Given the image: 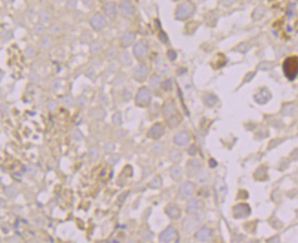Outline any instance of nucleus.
Wrapping results in <instances>:
<instances>
[{
	"instance_id": "1",
	"label": "nucleus",
	"mask_w": 298,
	"mask_h": 243,
	"mask_svg": "<svg viewBox=\"0 0 298 243\" xmlns=\"http://www.w3.org/2000/svg\"><path fill=\"white\" fill-rule=\"evenodd\" d=\"M284 74L288 79L294 80L298 73V59L295 57L287 58L283 62Z\"/></svg>"
},
{
	"instance_id": "2",
	"label": "nucleus",
	"mask_w": 298,
	"mask_h": 243,
	"mask_svg": "<svg viewBox=\"0 0 298 243\" xmlns=\"http://www.w3.org/2000/svg\"><path fill=\"white\" fill-rule=\"evenodd\" d=\"M194 10L195 8L191 2H185L178 7L176 10V18L181 20L187 19L193 15Z\"/></svg>"
},
{
	"instance_id": "3",
	"label": "nucleus",
	"mask_w": 298,
	"mask_h": 243,
	"mask_svg": "<svg viewBox=\"0 0 298 243\" xmlns=\"http://www.w3.org/2000/svg\"><path fill=\"white\" fill-rule=\"evenodd\" d=\"M120 9L122 16L126 18H131L134 16L135 8L130 0H122L120 4Z\"/></svg>"
},
{
	"instance_id": "4",
	"label": "nucleus",
	"mask_w": 298,
	"mask_h": 243,
	"mask_svg": "<svg viewBox=\"0 0 298 243\" xmlns=\"http://www.w3.org/2000/svg\"><path fill=\"white\" fill-rule=\"evenodd\" d=\"M151 92L147 88H141L136 95V102L140 105H147L151 101Z\"/></svg>"
},
{
	"instance_id": "5",
	"label": "nucleus",
	"mask_w": 298,
	"mask_h": 243,
	"mask_svg": "<svg viewBox=\"0 0 298 243\" xmlns=\"http://www.w3.org/2000/svg\"><path fill=\"white\" fill-rule=\"evenodd\" d=\"M90 25L95 30L99 31L107 26V20L102 15L95 14L90 19Z\"/></svg>"
},
{
	"instance_id": "6",
	"label": "nucleus",
	"mask_w": 298,
	"mask_h": 243,
	"mask_svg": "<svg viewBox=\"0 0 298 243\" xmlns=\"http://www.w3.org/2000/svg\"><path fill=\"white\" fill-rule=\"evenodd\" d=\"M194 193V186L191 182H186L182 184L180 189H179V195L181 198H189L193 195Z\"/></svg>"
},
{
	"instance_id": "7",
	"label": "nucleus",
	"mask_w": 298,
	"mask_h": 243,
	"mask_svg": "<svg viewBox=\"0 0 298 243\" xmlns=\"http://www.w3.org/2000/svg\"><path fill=\"white\" fill-rule=\"evenodd\" d=\"M176 238V230L173 227H168L160 233L159 239L162 242H171Z\"/></svg>"
},
{
	"instance_id": "8",
	"label": "nucleus",
	"mask_w": 298,
	"mask_h": 243,
	"mask_svg": "<svg viewBox=\"0 0 298 243\" xmlns=\"http://www.w3.org/2000/svg\"><path fill=\"white\" fill-rule=\"evenodd\" d=\"M133 52L134 55L137 58H140V59H142V58H145L148 53H149V48L146 43L144 42H138L133 48Z\"/></svg>"
},
{
	"instance_id": "9",
	"label": "nucleus",
	"mask_w": 298,
	"mask_h": 243,
	"mask_svg": "<svg viewBox=\"0 0 298 243\" xmlns=\"http://www.w3.org/2000/svg\"><path fill=\"white\" fill-rule=\"evenodd\" d=\"M190 139H191V137H190L189 133L186 132V131H182V132L178 133L174 136L173 141L179 146H184V145H186V144H189Z\"/></svg>"
},
{
	"instance_id": "10",
	"label": "nucleus",
	"mask_w": 298,
	"mask_h": 243,
	"mask_svg": "<svg viewBox=\"0 0 298 243\" xmlns=\"http://www.w3.org/2000/svg\"><path fill=\"white\" fill-rule=\"evenodd\" d=\"M149 73V69L146 65H140L138 66L134 71V78L138 82H143L144 80H146L147 76Z\"/></svg>"
},
{
	"instance_id": "11",
	"label": "nucleus",
	"mask_w": 298,
	"mask_h": 243,
	"mask_svg": "<svg viewBox=\"0 0 298 243\" xmlns=\"http://www.w3.org/2000/svg\"><path fill=\"white\" fill-rule=\"evenodd\" d=\"M164 133V127L162 123H155L152 128L150 129V132H149V136L153 138V139H157L160 138L162 136Z\"/></svg>"
},
{
	"instance_id": "12",
	"label": "nucleus",
	"mask_w": 298,
	"mask_h": 243,
	"mask_svg": "<svg viewBox=\"0 0 298 243\" xmlns=\"http://www.w3.org/2000/svg\"><path fill=\"white\" fill-rule=\"evenodd\" d=\"M235 217H244L250 214V207L246 204H239L234 207Z\"/></svg>"
},
{
	"instance_id": "13",
	"label": "nucleus",
	"mask_w": 298,
	"mask_h": 243,
	"mask_svg": "<svg viewBox=\"0 0 298 243\" xmlns=\"http://www.w3.org/2000/svg\"><path fill=\"white\" fill-rule=\"evenodd\" d=\"M194 237H195V239H198V240L205 241V240L209 239L212 237V231L210 230V228L203 227L197 231V232L195 233V235H194Z\"/></svg>"
},
{
	"instance_id": "14",
	"label": "nucleus",
	"mask_w": 298,
	"mask_h": 243,
	"mask_svg": "<svg viewBox=\"0 0 298 243\" xmlns=\"http://www.w3.org/2000/svg\"><path fill=\"white\" fill-rule=\"evenodd\" d=\"M165 211H166V214L169 216V217L171 218V219H177V218H179L180 216H181V210H180V208H179L177 206L173 205V204L169 205V206L166 207Z\"/></svg>"
},
{
	"instance_id": "15",
	"label": "nucleus",
	"mask_w": 298,
	"mask_h": 243,
	"mask_svg": "<svg viewBox=\"0 0 298 243\" xmlns=\"http://www.w3.org/2000/svg\"><path fill=\"white\" fill-rule=\"evenodd\" d=\"M89 114L92 118H94L98 121H102V120H104V118L106 116V112L102 108L96 107V108H93L90 111Z\"/></svg>"
},
{
	"instance_id": "16",
	"label": "nucleus",
	"mask_w": 298,
	"mask_h": 243,
	"mask_svg": "<svg viewBox=\"0 0 298 243\" xmlns=\"http://www.w3.org/2000/svg\"><path fill=\"white\" fill-rule=\"evenodd\" d=\"M104 12L107 17L114 18L117 15V5L113 2H109L106 4L104 7Z\"/></svg>"
},
{
	"instance_id": "17",
	"label": "nucleus",
	"mask_w": 298,
	"mask_h": 243,
	"mask_svg": "<svg viewBox=\"0 0 298 243\" xmlns=\"http://www.w3.org/2000/svg\"><path fill=\"white\" fill-rule=\"evenodd\" d=\"M201 207V201L197 199H191L188 202L186 210L188 213H194L200 209Z\"/></svg>"
},
{
	"instance_id": "18",
	"label": "nucleus",
	"mask_w": 298,
	"mask_h": 243,
	"mask_svg": "<svg viewBox=\"0 0 298 243\" xmlns=\"http://www.w3.org/2000/svg\"><path fill=\"white\" fill-rule=\"evenodd\" d=\"M135 39V35L132 32H126L121 37V44L123 46H129L133 43Z\"/></svg>"
},
{
	"instance_id": "19",
	"label": "nucleus",
	"mask_w": 298,
	"mask_h": 243,
	"mask_svg": "<svg viewBox=\"0 0 298 243\" xmlns=\"http://www.w3.org/2000/svg\"><path fill=\"white\" fill-rule=\"evenodd\" d=\"M187 166H188V172H189L190 175H194V174H196L198 172L199 168H200V164L195 160H191Z\"/></svg>"
},
{
	"instance_id": "20",
	"label": "nucleus",
	"mask_w": 298,
	"mask_h": 243,
	"mask_svg": "<svg viewBox=\"0 0 298 243\" xmlns=\"http://www.w3.org/2000/svg\"><path fill=\"white\" fill-rule=\"evenodd\" d=\"M170 176L171 177H173V179L175 180H180L181 178V176H182V171H181V168L180 166H173L170 168Z\"/></svg>"
},
{
	"instance_id": "21",
	"label": "nucleus",
	"mask_w": 298,
	"mask_h": 243,
	"mask_svg": "<svg viewBox=\"0 0 298 243\" xmlns=\"http://www.w3.org/2000/svg\"><path fill=\"white\" fill-rule=\"evenodd\" d=\"M174 112H175V106L173 105V104L170 103V102L165 103V105L163 107V114L166 116V118L167 117L169 118V116L173 115Z\"/></svg>"
},
{
	"instance_id": "22",
	"label": "nucleus",
	"mask_w": 298,
	"mask_h": 243,
	"mask_svg": "<svg viewBox=\"0 0 298 243\" xmlns=\"http://www.w3.org/2000/svg\"><path fill=\"white\" fill-rule=\"evenodd\" d=\"M4 193H5V195L7 196H8V198H15V196L17 195V189L14 186H9V187H7L5 188Z\"/></svg>"
},
{
	"instance_id": "23",
	"label": "nucleus",
	"mask_w": 298,
	"mask_h": 243,
	"mask_svg": "<svg viewBox=\"0 0 298 243\" xmlns=\"http://www.w3.org/2000/svg\"><path fill=\"white\" fill-rule=\"evenodd\" d=\"M119 61L122 65H129L131 62V57L127 52H122L119 57Z\"/></svg>"
},
{
	"instance_id": "24",
	"label": "nucleus",
	"mask_w": 298,
	"mask_h": 243,
	"mask_svg": "<svg viewBox=\"0 0 298 243\" xmlns=\"http://www.w3.org/2000/svg\"><path fill=\"white\" fill-rule=\"evenodd\" d=\"M204 102L206 105H208V106H213L214 104L217 102V101H218V99H217L214 95L212 94H207L205 97H204Z\"/></svg>"
},
{
	"instance_id": "25",
	"label": "nucleus",
	"mask_w": 298,
	"mask_h": 243,
	"mask_svg": "<svg viewBox=\"0 0 298 243\" xmlns=\"http://www.w3.org/2000/svg\"><path fill=\"white\" fill-rule=\"evenodd\" d=\"M169 158L171 162H179L181 159V154L178 150H171L169 154Z\"/></svg>"
},
{
	"instance_id": "26",
	"label": "nucleus",
	"mask_w": 298,
	"mask_h": 243,
	"mask_svg": "<svg viewBox=\"0 0 298 243\" xmlns=\"http://www.w3.org/2000/svg\"><path fill=\"white\" fill-rule=\"evenodd\" d=\"M160 85V77L158 76V75H153L152 78H151V86L154 89V90H157L159 89Z\"/></svg>"
},
{
	"instance_id": "27",
	"label": "nucleus",
	"mask_w": 298,
	"mask_h": 243,
	"mask_svg": "<svg viewBox=\"0 0 298 243\" xmlns=\"http://www.w3.org/2000/svg\"><path fill=\"white\" fill-rule=\"evenodd\" d=\"M88 157L91 159V160H96L98 159L99 157V149L98 147L96 146H92V147H90L89 150H88Z\"/></svg>"
},
{
	"instance_id": "28",
	"label": "nucleus",
	"mask_w": 298,
	"mask_h": 243,
	"mask_svg": "<svg viewBox=\"0 0 298 243\" xmlns=\"http://www.w3.org/2000/svg\"><path fill=\"white\" fill-rule=\"evenodd\" d=\"M149 186H150V188H160V186H162V179H160V177H156L155 178H153L151 181Z\"/></svg>"
},
{
	"instance_id": "29",
	"label": "nucleus",
	"mask_w": 298,
	"mask_h": 243,
	"mask_svg": "<svg viewBox=\"0 0 298 243\" xmlns=\"http://www.w3.org/2000/svg\"><path fill=\"white\" fill-rule=\"evenodd\" d=\"M112 122L115 125H121L122 124V118H121V114L120 112H116L113 114L112 116Z\"/></svg>"
},
{
	"instance_id": "30",
	"label": "nucleus",
	"mask_w": 298,
	"mask_h": 243,
	"mask_svg": "<svg viewBox=\"0 0 298 243\" xmlns=\"http://www.w3.org/2000/svg\"><path fill=\"white\" fill-rule=\"evenodd\" d=\"M39 19L41 22H49L50 20V16L47 11H41L39 13Z\"/></svg>"
},
{
	"instance_id": "31",
	"label": "nucleus",
	"mask_w": 298,
	"mask_h": 243,
	"mask_svg": "<svg viewBox=\"0 0 298 243\" xmlns=\"http://www.w3.org/2000/svg\"><path fill=\"white\" fill-rule=\"evenodd\" d=\"M49 32L53 35H57L61 32V28L58 24H53L49 27Z\"/></svg>"
},
{
	"instance_id": "32",
	"label": "nucleus",
	"mask_w": 298,
	"mask_h": 243,
	"mask_svg": "<svg viewBox=\"0 0 298 243\" xmlns=\"http://www.w3.org/2000/svg\"><path fill=\"white\" fill-rule=\"evenodd\" d=\"M100 50V45L99 42L94 41L90 44V51L91 53H97Z\"/></svg>"
},
{
	"instance_id": "33",
	"label": "nucleus",
	"mask_w": 298,
	"mask_h": 243,
	"mask_svg": "<svg viewBox=\"0 0 298 243\" xmlns=\"http://www.w3.org/2000/svg\"><path fill=\"white\" fill-rule=\"evenodd\" d=\"M120 155H112L109 159V163L111 165V166H114V165H116L118 162L120 161Z\"/></svg>"
},
{
	"instance_id": "34",
	"label": "nucleus",
	"mask_w": 298,
	"mask_h": 243,
	"mask_svg": "<svg viewBox=\"0 0 298 243\" xmlns=\"http://www.w3.org/2000/svg\"><path fill=\"white\" fill-rule=\"evenodd\" d=\"M48 107L50 111H56L57 108H58V104H57V102L54 100H50V101H49Z\"/></svg>"
},
{
	"instance_id": "35",
	"label": "nucleus",
	"mask_w": 298,
	"mask_h": 243,
	"mask_svg": "<svg viewBox=\"0 0 298 243\" xmlns=\"http://www.w3.org/2000/svg\"><path fill=\"white\" fill-rule=\"evenodd\" d=\"M168 123H169V125L170 126V127H174V126H176V125H178V123H179V121L177 120V118L176 117H169V121H168Z\"/></svg>"
},
{
	"instance_id": "36",
	"label": "nucleus",
	"mask_w": 298,
	"mask_h": 243,
	"mask_svg": "<svg viewBox=\"0 0 298 243\" xmlns=\"http://www.w3.org/2000/svg\"><path fill=\"white\" fill-rule=\"evenodd\" d=\"M77 6V2H76V0H68V1L67 2L66 4V7L67 9H73L75 8Z\"/></svg>"
},
{
	"instance_id": "37",
	"label": "nucleus",
	"mask_w": 298,
	"mask_h": 243,
	"mask_svg": "<svg viewBox=\"0 0 298 243\" xmlns=\"http://www.w3.org/2000/svg\"><path fill=\"white\" fill-rule=\"evenodd\" d=\"M50 45H51V41L49 39H43L41 40V46L45 49H49L50 47Z\"/></svg>"
},
{
	"instance_id": "38",
	"label": "nucleus",
	"mask_w": 298,
	"mask_h": 243,
	"mask_svg": "<svg viewBox=\"0 0 298 243\" xmlns=\"http://www.w3.org/2000/svg\"><path fill=\"white\" fill-rule=\"evenodd\" d=\"M73 102H74V100H73V98H72L71 96H70V95H67V96H66V97L64 98V103L66 104V105H67V106L72 105Z\"/></svg>"
},
{
	"instance_id": "39",
	"label": "nucleus",
	"mask_w": 298,
	"mask_h": 243,
	"mask_svg": "<svg viewBox=\"0 0 298 243\" xmlns=\"http://www.w3.org/2000/svg\"><path fill=\"white\" fill-rule=\"evenodd\" d=\"M114 148H115V147H114V144H113L112 143L106 144L105 146H104V149H105V151H106L107 153H111V152H113V151H114Z\"/></svg>"
},
{
	"instance_id": "40",
	"label": "nucleus",
	"mask_w": 298,
	"mask_h": 243,
	"mask_svg": "<svg viewBox=\"0 0 298 243\" xmlns=\"http://www.w3.org/2000/svg\"><path fill=\"white\" fill-rule=\"evenodd\" d=\"M122 98H123L124 101H129L130 99H131V92H130L129 90H125L122 92Z\"/></svg>"
},
{
	"instance_id": "41",
	"label": "nucleus",
	"mask_w": 298,
	"mask_h": 243,
	"mask_svg": "<svg viewBox=\"0 0 298 243\" xmlns=\"http://www.w3.org/2000/svg\"><path fill=\"white\" fill-rule=\"evenodd\" d=\"M73 137H74L75 140H77V141H80V140H81V139L83 138V134H82L81 133H80L79 131H75V132L73 133Z\"/></svg>"
},
{
	"instance_id": "42",
	"label": "nucleus",
	"mask_w": 298,
	"mask_h": 243,
	"mask_svg": "<svg viewBox=\"0 0 298 243\" xmlns=\"http://www.w3.org/2000/svg\"><path fill=\"white\" fill-rule=\"evenodd\" d=\"M168 57L170 61H175L177 58V53L174 50H169L168 51Z\"/></svg>"
},
{
	"instance_id": "43",
	"label": "nucleus",
	"mask_w": 298,
	"mask_h": 243,
	"mask_svg": "<svg viewBox=\"0 0 298 243\" xmlns=\"http://www.w3.org/2000/svg\"><path fill=\"white\" fill-rule=\"evenodd\" d=\"M36 53V50L35 49H34L33 47H28L26 50V54L28 56V57H33L34 55H35Z\"/></svg>"
},
{
	"instance_id": "44",
	"label": "nucleus",
	"mask_w": 298,
	"mask_h": 243,
	"mask_svg": "<svg viewBox=\"0 0 298 243\" xmlns=\"http://www.w3.org/2000/svg\"><path fill=\"white\" fill-rule=\"evenodd\" d=\"M44 30H45V27H44L42 24H37V25H36V27H35V31H36L37 33L41 34V33L44 32Z\"/></svg>"
},
{
	"instance_id": "45",
	"label": "nucleus",
	"mask_w": 298,
	"mask_h": 243,
	"mask_svg": "<svg viewBox=\"0 0 298 243\" xmlns=\"http://www.w3.org/2000/svg\"><path fill=\"white\" fill-rule=\"evenodd\" d=\"M163 87H164L165 90H170L171 88H173V83H171V80H165V82L163 83Z\"/></svg>"
},
{
	"instance_id": "46",
	"label": "nucleus",
	"mask_w": 298,
	"mask_h": 243,
	"mask_svg": "<svg viewBox=\"0 0 298 243\" xmlns=\"http://www.w3.org/2000/svg\"><path fill=\"white\" fill-rule=\"evenodd\" d=\"M86 102H87V98L85 97V96H80L79 98H78V104H79V105H81V106H84L85 105V104H86Z\"/></svg>"
},
{
	"instance_id": "47",
	"label": "nucleus",
	"mask_w": 298,
	"mask_h": 243,
	"mask_svg": "<svg viewBox=\"0 0 298 243\" xmlns=\"http://www.w3.org/2000/svg\"><path fill=\"white\" fill-rule=\"evenodd\" d=\"M116 54H117V50H114V49H110V50H109L108 52H107V56L109 57V58H113Z\"/></svg>"
},
{
	"instance_id": "48",
	"label": "nucleus",
	"mask_w": 298,
	"mask_h": 243,
	"mask_svg": "<svg viewBox=\"0 0 298 243\" xmlns=\"http://www.w3.org/2000/svg\"><path fill=\"white\" fill-rule=\"evenodd\" d=\"M196 153H197V149H196V147L194 146V145H191V146L189 148V154H190L191 155H196Z\"/></svg>"
},
{
	"instance_id": "49",
	"label": "nucleus",
	"mask_w": 298,
	"mask_h": 243,
	"mask_svg": "<svg viewBox=\"0 0 298 243\" xmlns=\"http://www.w3.org/2000/svg\"><path fill=\"white\" fill-rule=\"evenodd\" d=\"M51 87L54 89V90H57V89H59L60 87V82H59V80H55V82H53L51 83Z\"/></svg>"
},
{
	"instance_id": "50",
	"label": "nucleus",
	"mask_w": 298,
	"mask_h": 243,
	"mask_svg": "<svg viewBox=\"0 0 298 243\" xmlns=\"http://www.w3.org/2000/svg\"><path fill=\"white\" fill-rule=\"evenodd\" d=\"M29 79H30L31 82H38V77L36 74H30L29 75Z\"/></svg>"
},
{
	"instance_id": "51",
	"label": "nucleus",
	"mask_w": 298,
	"mask_h": 243,
	"mask_svg": "<svg viewBox=\"0 0 298 243\" xmlns=\"http://www.w3.org/2000/svg\"><path fill=\"white\" fill-rule=\"evenodd\" d=\"M82 2L84 3V5H86V6L89 7V6H91V5H92V3H93V0H82Z\"/></svg>"
},
{
	"instance_id": "52",
	"label": "nucleus",
	"mask_w": 298,
	"mask_h": 243,
	"mask_svg": "<svg viewBox=\"0 0 298 243\" xmlns=\"http://www.w3.org/2000/svg\"><path fill=\"white\" fill-rule=\"evenodd\" d=\"M160 39H162L163 42H166L167 40H168V39H167V36H166V35L162 32V34H160Z\"/></svg>"
},
{
	"instance_id": "53",
	"label": "nucleus",
	"mask_w": 298,
	"mask_h": 243,
	"mask_svg": "<svg viewBox=\"0 0 298 243\" xmlns=\"http://www.w3.org/2000/svg\"><path fill=\"white\" fill-rule=\"evenodd\" d=\"M210 166H211L212 167H215V166H217V163L215 162V160H213V159H211V160H210Z\"/></svg>"
},
{
	"instance_id": "54",
	"label": "nucleus",
	"mask_w": 298,
	"mask_h": 243,
	"mask_svg": "<svg viewBox=\"0 0 298 243\" xmlns=\"http://www.w3.org/2000/svg\"><path fill=\"white\" fill-rule=\"evenodd\" d=\"M233 1V0H225V2L227 3V4H229V3H231Z\"/></svg>"
},
{
	"instance_id": "55",
	"label": "nucleus",
	"mask_w": 298,
	"mask_h": 243,
	"mask_svg": "<svg viewBox=\"0 0 298 243\" xmlns=\"http://www.w3.org/2000/svg\"><path fill=\"white\" fill-rule=\"evenodd\" d=\"M3 1H4V2H7V1H8V0H3Z\"/></svg>"
},
{
	"instance_id": "56",
	"label": "nucleus",
	"mask_w": 298,
	"mask_h": 243,
	"mask_svg": "<svg viewBox=\"0 0 298 243\" xmlns=\"http://www.w3.org/2000/svg\"><path fill=\"white\" fill-rule=\"evenodd\" d=\"M100 1H105V0H100Z\"/></svg>"
}]
</instances>
